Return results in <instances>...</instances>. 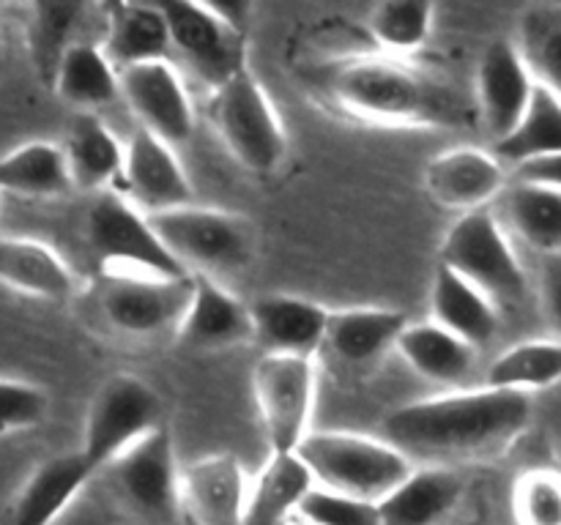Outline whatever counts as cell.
<instances>
[{"label":"cell","mask_w":561,"mask_h":525,"mask_svg":"<svg viewBox=\"0 0 561 525\" xmlns=\"http://www.w3.org/2000/svg\"><path fill=\"white\" fill-rule=\"evenodd\" d=\"M529 421V394L482 386L400 405L389 410L381 432L405 457L469 459L507 448Z\"/></svg>","instance_id":"cell-1"},{"label":"cell","mask_w":561,"mask_h":525,"mask_svg":"<svg viewBox=\"0 0 561 525\" xmlns=\"http://www.w3.org/2000/svg\"><path fill=\"white\" fill-rule=\"evenodd\" d=\"M329 102L351 118L381 126H460L471 109L453 85L389 55L332 60L316 77Z\"/></svg>","instance_id":"cell-2"},{"label":"cell","mask_w":561,"mask_h":525,"mask_svg":"<svg viewBox=\"0 0 561 525\" xmlns=\"http://www.w3.org/2000/svg\"><path fill=\"white\" fill-rule=\"evenodd\" d=\"M296 454L318 487L373 503L387 498L414 470L411 457L392 443L356 432H310Z\"/></svg>","instance_id":"cell-3"},{"label":"cell","mask_w":561,"mask_h":525,"mask_svg":"<svg viewBox=\"0 0 561 525\" xmlns=\"http://www.w3.org/2000/svg\"><path fill=\"white\" fill-rule=\"evenodd\" d=\"M208 115L230 156L250 173L268 175L288 153L283 120L250 69L211 93Z\"/></svg>","instance_id":"cell-4"},{"label":"cell","mask_w":561,"mask_h":525,"mask_svg":"<svg viewBox=\"0 0 561 525\" xmlns=\"http://www.w3.org/2000/svg\"><path fill=\"white\" fill-rule=\"evenodd\" d=\"M153 230L175 260L192 273H230L250 266L255 255V230L244 217L219 208L181 206L173 211L153 213Z\"/></svg>","instance_id":"cell-5"},{"label":"cell","mask_w":561,"mask_h":525,"mask_svg":"<svg viewBox=\"0 0 561 525\" xmlns=\"http://www.w3.org/2000/svg\"><path fill=\"white\" fill-rule=\"evenodd\" d=\"M85 238L96 260L113 268L110 273L164 279L190 277V271L162 244L148 213H142L118 191H104L88 208Z\"/></svg>","instance_id":"cell-6"},{"label":"cell","mask_w":561,"mask_h":525,"mask_svg":"<svg viewBox=\"0 0 561 525\" xmlns=\"http://www.w3.org/2000/svg\"><path fill=\"white\" fill-rule=\"evenodd\" d=\"M162 424V399L142 377L118 372L99 386L82 432V457L93 470L107 468Z\"/></svg>","instance_id":"cell-7"},{"label":"cell","mask_w":561,"mask_h":525,"mask_svg":"<svg viewBox=\"0 0 561 525\" xmlns=\"http://www.w3.org/2000/svg\"><path fill=\"white\" fill-rule=\"evenodd\" d=\"M442 266L474 284L488 299L515 301L526 290V273L491 208L463 213L442 241Z\"/></svg>","instance_id":"cell-8"},{"label":"cell","mask_w":561,"mask_h":525,"mask_svg":"<svg viewBox=\"0 0 561 525\" xmlns=\"http://www.w3.org/2000/svg\"><path fill=\"white\" fill-rule=\"evenodd\" d=\"M170 44L211 91L247 71L244 27L225 9L192 0L162 3Z\"/></svg>","instance_id":"cell-9"},{"label":"cell","mask_w":561,"mask_h":525,"mask_svg":"<svg viewBox=\"0 0 561 525\" xmlns=\"http://www.w3.org/2000/svg\"><path fill=\"white\" fill-rule=\"evenodd\" d=\"M252 394L272 452H296L310 435L316 364L307 355L263 353L252 366Z\"/></svg>","instance_id":"cell-10"},{"label":"cell","mask_w":561,"mask_h":525,"mask_svg":"<svg viewBox=\"0 0 561 525\" xmlns=\"http://www.w3.org/2000/svg\"><path fill=\"white\" fill-rule=\"evenodd\" d=\"M195 293V273L179 279L140 277V273H110L99 293L102 315L115 331L129 337L179 328Z\"/></svg>","instance_id":"cell-11"},{"label":"cell","mask_w":561,"mask_h":525,"mask_svg":"<svg viewBox=\"0 0 561 525\" xmlns=\"http://www.w3.org/2000/svg\"><path fill=\"white\" fill-rule=\"evenodd\" d=\"M107 474L118 495L142 517L164 520L179 509V470H175V448L168 427H159L151 435L126 448Z\"/></svg>","instance_id":"cell-12"},{"label":"cell","mask_w":561,"mask_h":525,"mask_svg":"<svg viewBox=\"0 0 561 525\" xmlns=\"http://www.w3.org/2000/svg\"><path fill=\"white\" fill-rule=\"evenodd\" d=\"M118 77L121 96L140 120V129L151 131L173 148L190 140L195 131V109L170 60L131 66L118 71Z\"/></svg>","instance_id":"cell-13"},{"label":"cell","mask_w":561,"mask_h":525,"mask_svg":"<svg viewBox=\"0 0 561 525\" xmlns=\"http://www.w3.org/2000/svg\"><path fill=\"white\" fill-rule=\"evenodd\" d=\"M535 77L513 38H496L488 44L477 69V107L493 142L518 129L535 96Z\"/></svg>","instance_id":"cell-14"},{"label":"cell","mask_w":561,"mask_h":525,"mask_svg":"<svg viewBox=\"0 0 561 525\" xmlns=\"http://www.w3.org/2000/svg\"><path fill=\"white\" fill-rule=\"evenodd\" d=\"M121 184L126 189V200L135 202L148 217L192 206V184L173 153V145L146 129H137L126 145Z\"/></svg>","instance_id":"cell-15"},{"label":"cell","mask_w":561,"mask_h":525,"mask_svg":"<svg viewBox=\"0 0 561 525\" xmlns=\"http://www.w3.org/2000/svg\"><path fill=\"white\" fill-rule=\"evenodd\" d=\"M247 476L233 454H208L181 474L179 509L190 525H241Z\"/></svg>","instance_id":"cell-16"},{"label":"cell","mask_w":561,"mask_h":525,"mask_svg":"<svg viewBox=\"0 0 561 525\" xmlns=\"http://www.w3.org/2000/svg\"><path fill=\"white\" fill-rule=\"evenodd\" d=\"M425 189L433 202L453 211H480L504 191V167L496 153L480 148H449L425 167Z\"/></svg>","instance_id":"cell-17"},{"label":"cell","mask_w":561,"mask_h":525,"mask_svg":"<svg viewBox=\"0 0 561 525\" xmlns=\"http://www.w3.org/2000/svg\"><path fill=\"white\" fill-rule=\"evenodd\" d=\"M252 331L263 353L307 355L327 345L329 310L301 295L268 293L250 304Z\"/></svg>","instance_id":"cell-18"},{"label":"cell","mask_w":561,"mask_h":525,"mask_svg":"<svg viewBox=\"0 0 561 525\" xmlns=\"http://www.w3.org/2000/svg\"><path fill=\"white\" fill-rule=\"evenodd\" d=\"M175 339L186 350H225L255 339L250 306L206 273H195V293Z\"/></svg>","instance_id":"cell-19"},{"label":"cell","mask_w":561,"mask_h":525,"mask_svg":"<svg viewBox=\"0 0 561 525\" xmlns=\"http://www.w3.org/2000/svg\"><path fill=\"white\" fill-rule=\"evenodd\" d=\"M93 474L96 470L80 448L44 459L22 485L9 525H53Z\"/></svg>","instance_id":"cell-20"},{"label":"cell","mask_w":561,"mask_h":525,"mask_svg":"<svg viewBox=\"0 0 561 525\" xmlns=\"http://www.w3.org/2000/svg\"><path fill=\"white\" fill-rule=\"evenodd\" d=\"M104 55L118 71L131 69L153 60H168L170 52V31L164 20L162 5L131 3H110L104 9Z\"/></svg>","instance_id":"cell-21"},{"label":"cell","mask_w":561,"mask_h":525,"mask_svg":"<svg viewBox=\"0 0 561 525\" xmlns=\"http://www.w3.org/2000/svg\"><path fill=\"white\" fill-rule=\"evenodd\" d=\"M463 495V479L444 465L414 468L378 501L381 525H438Z\"/></svg>","instance_id":"cell-22"},{"label":"cell","mask_w":561,"mask_h":525,"mask_svg":"<svg viewBox=\"0 0 561 525\" xmlns=\"http://www.w3.org/2000/svg\"><path fill=\"white\" fill-rule=\"evenodd\" d=\"M409 328V315L383 306L329 312L327 348L343 364L365 366L381 359L389 348H398L400 334Z\"/></svg>","instance_id":"cell-23"},{"label":"cell","mask_w":561,"mask_h":525,"mask_svg":"<svg viewBox=\"0 0 561 525\" xmlns=\"http://www.w3.org/2000/svg\"><path fill=\"white\" fill-rule=\"evenodd\" d=\"M64 156L75 189L113 191L110 186L124 180L126 148L96 113H77L71 118Z\"/></svg>","instance_id":"cell-24"},{"label":"cell","mask_w":561,"mask_h":525,"mask_svg":"<svg viewBox=\"0 0 561 525\" xmlns=\"http://www.w3.org/2000/svg\"><path fill=\"white\" fill-rule=\"evenodd\" d=\"M431 317L436 326L447 328L471 348L488 345L499 331V312L493 301L442 262L433 277Z\"/></svg>","instance_id":"cell-25"},{"label":"cell","mask_w":561,"mask_h":525,"mask_svg":"<svg viewBox=\"0 0 561 525\" xmlns=\"http://www.w3.org/2000/svg\"><path fill=\"white\" fill-rule=\"evenodd\" d=\"M0 284L44 301H66L75 277L55 249L33 238H0Z\"/></svg>","instance_id":"cell-26"},{"label":"cell","mask_w":561,"mask_h":525,"mask_svg":"<svg viewBox=\"0 0 561 525\" xmlns=\"http://www.w3.org/2000/svg\"><path fill=\"white\" fill-rule=\"evenodd\" d=\"M316 487L310 470L296 452H272L257 474L241 525H288L290 514L299 512V503Z\"/></svg>","instance_id":"cell-27"},{"label":"cell","mask_w":561,"mask_h":525,"mask_svg":"<svg viewBox=\"0 0 561 525\" xmlns=\"http://www.w3.org/2000/svg\"><path fill=\"white\" fill-rule=\"evenodd\" d=\"M53 91L80 113H93L118 96L121 77L104 55L102 44L75 42L60 58Z\"/></svg>","instance_id":"cell-28"},{"label":"cell","mask_w":561,"mask_h":525,"mask_svg":"<svg viewBox=\"0 0 561 525\" xmlns=\"http://www.w3.org/2000/svg\"><path fill=\"white\" fill-rule=\"evenodd\" d=\"M398 353L411 370L444 386L463 381L474 364V348L433 320L409 323L398 339Z\"/></svg>","instance_id":"cell-29"},{"label":"cell","mask_w":561,"mask_h":525,"mask_svg":"<svg viewBox=\"0 0 561 525\" xmlns=\"http://www.w3.org/2000/svg\"><path fill=\"white\" fill-rule=\"evenodd\" d=\"M71 189L75 184L66 167L64 148L53 142H25L0 156V191L47 200L69 195Z\"/></svg>","instance_id":"cell-30"},{"label":"cell","mask_w":561,"mask_h":525,"mask_svg":"<svg viewBox=\"0 0 561 525\" xmlns=\"http://www.w3.org/2000/svg\"><path fill=\"white\" fill-rule=\"evenodd\" d=\"M561 381V342L559 339H529L504 350L488 366L485 386L499 392L529 394L551 388Z\"/></svg>","instance_id":"cell-31"},{"label":"cell","mask_w":561,"mask_h":525,"mask_svg":"<svg viewBox=\"0 0 561 525\" xmlns=\"http://www.w3.org/2000/svg\"><path fill=\"white\" fill-rule=\"evenodd\" d=\"M507 219L542 257L561 252V189L518 180L507 189Z\"/></svg>","instance_id":"cell-32"},{"label":"cell","mask_w":561,"mask_h":525,"mask_svg":"<svg viewBox=\"0 0 561 525\" xmlns=\"http://www.w3.org/2000/svg\"><path fill=\"white\" fill-rule=\"evenodd\" d=\"M493 153L499 162H513L515 167L561 153V98L557 93L537 85L518 129L493 142Z\"/></svg>","instance_id":"cell-33"},{"label":"cell","mask_w":561,"mask_h":525,"mask_svg":"<svg viewBox=\"0 0 561 525\" xmlns=\"http://www.w3.org/2000/svg\"><path fill=\"white\" fill-rule=\"evenodd\" d=\"M518 49L537 85L561 98V3H537L520 14Z\"/></svg>","instance_id":"cell-34"},{"label":"cell","mask_w":561,"mask_h":525,"mask_svg":"<svg viewBox=\"0 0 561 525\" xmlns=\"http://www.w3.org/2000/svg\"><path fill=\"white\" fill-rule=\"evenodd\" d=\"M433 27V3L427 0H389L373 9L367 20L370 38L394 58L416 52Z\"/></svg>","instance_id":"cell-35"},{"label":"cell","mask_w":561,"mask_h":525,"mask_svg":"<svg viewBox=\"0 0 561 525\" xmlns=\"http://www.w3.org/2000/svg\"><path fill=\"white\" fill-rule=\"evenodd\" d=\"M31 55L36 63L38 77L53 88L55 71L60 58L71 47V31L77 25V16L82 14L80 3H36L31 9Z\"/></svg>","instance_id":"cell-36"},{"label":"cell","mask_w":561,"mask_h":525,"mask_svg":"<svg viewBox=\"0 0 561 525\" xmlns=\"http://www.w3.org/2000/svg\"><path fill=\"white\" fill-rule=\"evenodd\" d=\"M518 525H561V474L551 468L526 470L513 490Z\"/></svg>","instance_id":"cell-37"},{"label":"cell","mask_w":561,"mask_h":525,"mask_svg":"<svg viewBox=\"0 0 561 525\" xmlns=\"http://www.w3.org/2000/svg\"><path fill=\"white\" fill-rule=\"evenodd\" d=\"M299 517L310 525H381L378 503L318 485L299 503Z\"/></svg>","instance_id":"cell-38"},{"label":"cell","mask_w":561,"mask_h":525,"mask_svg":"<svg viewBox=\"0 0 561 525\" xmlns=\"http://www.w3.org/2000/svg\"><path fill=\"white\" fill-rule=\"evenodd\" d=\"M47 408L49 399L44 388L0 377V435L38 427L47 416Z\"/></svg>","instance_id":"cell-39"},{"label":"cell","mask_w":561,"mask_h":525,"mask_svg":"<svg viewBox=\"0 0 561 525\" xmlns=\"http://www.w3.org/2000/svg\"><path fill=\"white\" fill-rule=\"evenodd\" d=\"M540 304L548 326L557 331L561 342V252L546 255L540 266Z\"/></svg>","instance_id":"cell-40"},{"label":"cell","mask_w":561,"mask_h":525,"mask_svg":"<svg viewBox=\"0 0 561 525\" xmlns=\"http://www.w3.org/2000/svg\"><path fill=\"white\" fill-rule=\"evenodd\" d=\"M515 170H518V180H531V184L561 189V153H557V156L535 159V162H526Z\"/></svg>","instance_id":"cell-41"},{"label":"cell","mask_w":561,"mask_h":525,"mask_svg":"<svg viewBox=\"0 0 561 525\" xmlns=\"http://www.w3.org/2000/svg\"><path fill=\"white\" fill-rule=\"evenodd\" d=\"M296 525H310V523H305V520H301V523H296Z\"/></svg>","instance_id":"cell-42"},{"label":"cell","mask_w":561,"mask_h":525,"mask_svg":"<svg viewBox=\"0 0 561 525\" xmlns=\"http://www.w3.org/2000/svg\"><path fill=\"white\" fill-rule=\"evenodd\" d=\"M0 66H3V58H0Z\"/></svg>","instance_id":"cell-43"}]
</instances>
